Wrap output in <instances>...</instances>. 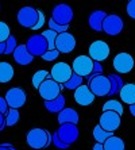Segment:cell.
Returning <instances> with one entry per match:
<instances>
[{
	"mask_svg": "<svg viewBox=\"0 0 135 150\" xmlns=\"http://www.w3.org/2000/svg\"><path fill=\"white\" fill-rule=\"evenodd\" d=\"M26 142H27V145L31 149H35V150L46 149L52 143V134L45 129L35 127V129H31L27 133Z\"/></svg>",
	"mask_w": 135,
	"mask_h": 150,
	"instance_id": "obj_1",
	"label": "cell"
},
{
	"mask_svg": "<svg viewBox=\"0 0 135 150\" xmlns=\"http://www.w3.org/2000/svg\"><path fill=\"white\" fill-rule=\"evenodd\" d=\"M88 88L89 91L95 95V98H104L108 96L110 91H111V84L107 76L104 74H97L95 77H88Z\"/></svg>",
	"mask_w": 135,
	"mask_h": 150,
	"instance_id": "obj_2",
	"label": "cell"
},
{
	"mask_svg": "<svg viewBox=\"0 0 135 150\" xmlns=\"http://www.w3.org/2000/svg\"><path fill=\"white\" fill-rule=\"evenodd\" d=\"M26 49L33 57H42L47 52V42L41 34L31 35L26 42Z\"/></svg>",
	"mask_w": 135,
	"mask_h": 150,
	"instance_id": "obj_3",
	"label": "cell"
},
{
	"mask_svg": "<svg viewBox=\"0 0 135 150\" xmlns=\"http://www.w3.org/2000/svg\"><path fill=\"white\" fill-rule=\"evenodd\" d=\"M73 19V10L68 4H57L53 8L52 21L59 26H69Z\"/></svg>",
	"mask_w": 135,
	"mask_h": 150,
	"instance_id": "obj_4",
	"label": "cell"
},
{
	"mask_svg": "<svg viewBox=\"0 0 135 150\" xmlns=\"http://www.w3.org/2000/svg\"><path fill=\"white\" fill-rule=\"evenodd\" d=\"M72 74H73L72 67L66 62L54 64L52 70H50V79L54 80L56 83H58L59 85H64L72 77Z\"/></svg>",
	"mask_w": 135,
	"mask_h": 150,
	"instance_id": "obj_5",
	"label": "cell"
},
{
	"mask_svg": "<svg viewBox=\"0 0 135 150\" xmlns=\"http://www.w3.org/2000/svg\"><path fill=\"white\" fill-rule=\"evenodd\" d=\"M38 10L34 7H30V6H26V7H22L18 12V23L23 27L31 28L37 25L38 22Z\"/></svg>",
	"mask_w": 135,
	"mask_h": 150,
	"instance_id": "obj_6",
	"label": "cell"
},
{
	"mask_svg": "<svg viewBox=\"0 0 135 150\" xmlns=\"http://www.w3.org/2000/svg\"><path fill=\"white\" fill-rule=\"evenodd\" d=\"M61 89H64L62 85H59L58 83H56L52 79H47L41 84V87L38 88L39 95L42 96V99L45 101H52L61 93Z\"/></svg>",
	"mask_w": 135,
	"mask_h": 150,
	"instance_id": "obj_7",
	"label": "cell"
},
{
	"mask_svg": "<svg viewBox=\"0 0 135 150\" xmlns=\"http://www.w3.org/2000/svg\"><path fill=\"white\" fill-rule=\"evenodd\" d=\"M89 58L93 61V62H101L104 59H107L108 56H110V46L107 45V42L104 41H97L92 42V45L89 46Z\"/></svg>",
	"mask_w": 135,
	"mask_h": 150,
	"instance_id": "obj_8",
	"label": "cell"
},
{
	"mask_svg": "<svg viewBox=\"0 0 135 150\" xmlns=\"http://www.w3.org/2000/svg\"><path fill=\"white\" fill-rule=\"evenodd\" d=\"M93 69V61L88 56H78L74 58L72 65L73 73L80 77H89Z\"/></svg>",
	"mask_w": 135,
	"mask_h": 150,
	"instance_id": "obj_9",
	"label": "cell"
},
{
	"mask_svg": "<svg viewBox=\"0 0 135 150\" xmlns=\"http://www.w3.org/2000/svg\"><path fill=\"white\" fill-rule=\"evenodd\" d=\"M58 138L62 141L65 145L70 146L72 143H74L78 138V129L77 125H72V123H64L59 126V129L56 131Z\"/></svg>",
	"mask_w": 135,
	"mask_h": 150,
	"instance_id": "obj_10",
	"label": "cell"
},
{
	"mask_svg": "<svg viewBox=\"0 0 135 150\" xmlns=\"http://www.w3.org/2000/svg\"><path fill=\"white\" fill-rule=\"evenodd\" d=\"M6 101H7L8 108L12 110H19L20 107H23L24 103H26V92L22 89V88H11L8 89L7 93H6Z\"/></svg>",
	"mask_w": 135,
	"mask_h": 150,
	"instance_id": "obj_11",
	"label": "cell"
},
{
	"mask_svg": "<svg viewBox=\"0 0 135 150\" xmlns=\"http://www.w3.org/2000/svg\"><path fill=\"white\" fill-rule=\"evenodd\" d=\"M112 65H114V69L118 73H122V74L130 73L132 70V68H134V58L128 53H118L114 57Z\"/></svg>",
	"mask_w": 135,
	"mask_h": 150,
	"instance_id": "obj_12",
	"label": "cell"
},
{
	"mask_svg": "<svg viewBox=\"0 0 135 150\" xmlns=\"http://www.w3.org/2000/svg\"><path fill=\"white\" fill-rule=\"evenodd\" d=\"M123 27H124V23L119 15H107L103 21V33L112 37L120 34L123 31Z\"/></svg>",
	"mask_w": 135,
	"mask_h": 150,
	"instance_id": "obj_13",
	"label": "cell"
},
{
	"mask_svg": "<svg viewBox=\"0 0 135 150\" xmlns=\"http://www.w3.org/2000/svg\"><path fill=\"white\" fill-rule=\"evenodd\" d=\"M122 116L118 115L116 112L114 111H103L100 116V126L103 130L108 131V133H114L115 130L119 129V126H120V122H122Z\"/></svg>",
	"mask_w": 135,
	"mask_h": 150,
	"instance_id": "obj_14",
	"label": "cell"
},
{
	"mask_svg": "<svg viewBox=\"0 0 135 150\" xmlns=\"http://www.w3.org/2000/svg\"><path fill=\"white\" fill-rule=\"evenodd\" d=\"M74 47H76V39H74V37L69 31L57 35L56 50L59 54H68V53L73 52Z\"/></svg>",
	"mask_w": 135,
	"mask_h": 150,
	"instance_id": "obj_15",
	"label": "cell"
},
{
	"mask_svg": "<svg viewBox=\"0 0 135 150\" xmlns=\"http://www.w3.org/2000/svg\"><path fill=\"white\" fill-rule=\"evenodd\" d=\"M74 100L80 105H89L95 101V95L89 91L88 85H81L74 91Z\"/></svg>",
	"mask_w": 135,
	"mask_h": 150,
	"instance_id": "obj_16",
	"label": "cell"
},
{
	"mask_svg": "<svg viewBox=\"0 0 135 150\" xmlns=\"http://www.w3.org/2000/svg\"><path fill=\"white\" fill-rule=\"evenodd\" d=\"M107 12L99 10V11H93L92 14L88 18V23H89V27L97 33H103V21L107 16Z\"/></svg>",
	"mask_w": 135,
	"mask_h": 150,
	"instance_id": "obj_17",
	"label": "cell"
},
{
	"mask_svg": "<svg viewBox=\"0 0 135 150\" xmlns=\"http://www.w3.org/2000/svg\"><path fill=\"white\" fill-rule=\"evenodd\" d=\"M12 54H14V59L16 61V64L23 65V67L24 65H30V64L33 62V59H34V57L27 52V49H26L24 45L16 46V49L14 50Z\"/></svg>",
	"mask_w": 135,
	"mask_h": 150,
	"instance_id": "obj_18",
	"label": "cell"
},
{
	"mask_svg": "<svg viewBox=\"0 0 135 150\" xmlns=\"http://www.w3.org/2000/svg\"><path fill=\"white\" fill-rule=\"evenodd\" d=\"M119 96H120L122 101H124L126 104L132 105L135 104V84L128 83L124 84L123 88L119 92Z\"/></svg>",
	"mask_w": 135,
	"mask_h": 150,
	"instance_id": "obj_19",
	"label": "cell"
},
{
	"mask_svg": "<svg viewBox=\"0 0 135 150\" xmlns=\"http://www.w3.org/2000/svg\"><path fill=\"white\" fill-rule=\"evenodd\" d=\"M78 112L73 108H64L62 111L58 114V123L64 125V123H72V125H77L78 123Z\"/></svg>",
	"mask_w": 135,
	"mask_h": 150,
	"instance_id": "obj_20",
	"label": "cell"
},
{
	"mask_svg": "<svg viewBox=\"0 0 135 150\" xmlns=\"http://www.w3.org/2000/svg\"><path fill=\"white\" fill-rule=\"evenodd\" d=\"M65 98H64L62 93H59L54 100L52 101H45V108L49 112H52V114H59V112L62 111L65 108Z\"/></svg>",
	"mask_w": 135,
	"mask_h": 150,
	"instance_id": "obj_21",
	"label": "cell"
},
{
	"mask_svg": "<svg viewBox=\"0 0 135 150\" xmlns=\"http://www.w3.org/2000/svg\"><path fill=\"white\" fill-rule=\"evenodd\" d=\"M104 150H126L124 141L120 137H110L105 142L103 143Z\"/></svg>",
	"mask_w": 135,
	"mask_h": 150,
	"instance_id": "obj_22",
	"label": "cell"
},
{
	"mask_svg": "<svg viewBox=\"0 0 135 150\" xmlns=\"http://www.w3.org/2000/svg\"><path fill=\"white\" fill-rule=\"evenodd\" d=\"M14 77V68L10 62H0V83L6 84L12 80Z\"/></svg>",
	"mask_w": 135,
	"mask_h": 150,
	"instance_id": "obj_23",
	"label": "cell"
},
{
	"mask_svg": "<svg viewBox=\"0 0 135 150\" xmlns=\"http://www.w3.org/2000/svg\"><path fill=\"white\" fill-rule=\"evenodd\" d=\"M108 80H110V84H111V91L108 93V96H115V95H118L120 92V89L123 88L124 83L122 80V77L119 74H108Z\"/></svg>",
	"mask_w": 135,
	"mask_h": 150,
	"instance_id": "obj_24",
	"label": "cell"
},
{
	"mask_svg": "<svg viewBox=\"0 0 135 150\" xmlns=\"http://www.w3.org/2000/svg\"><path fill=\"white\" fill-rule=\"evenodd\" d=\"M114 135V133H108V131H105V130H103L99 125L95 126L93 129V138L96 139L97 143H104L105 141L110 138V137Z\"/></svg>",
	"mask_w": 135,
	"mask_h": 150,
	"instance_id": "obj_25",
	"label": "cell"
},
{
	"mask_svg": "<svg viewBox=\"0 0 135 150\" xmlns=\"http://www.w3.org/2000/svg\"><path fill=\"white\" fill-rule=\"evenodd\" d=\"M103 111H114L118 115L122 116V114H123V104L118 100H108L104 103Z\"/></svg>",
	"mask_w": 135,
	"mask_h": 150,
	"instance_id": "obj_26",
	"label": "cell"
},
{
	"mask_svg": "<svg viewBox=\"0 0 135 150\" xmlns=\"http://www.w3.org/2000/svg\"><path fill=\"white\" fill-rule=\"evenodd\" d=\"M81 85H83V77H80L73 73L72 77L62 85V88H66V89H69V91L70 89H72V91H76L77 88L81 87Z\"/></svg>",
	"mask_w": 135,
	"mask_h": 150,
	"instance_id": "obj_27",
	"label": "cell"
},
{
	"mask_svg": "<svg viewBox=\"0 0 135 150\" xmlns=\"http://www.w3.org/2000/svg\"><path fill=\"white\" fill-rule=\"evenodd\" d=\"M47 79H50V73L47 70H38V72H35L34 76H33V85H34V88L38 89L41 87V84L45 80H47Z\"/></svg>",
	"mask_w": 135,
	"mask_h": 150,
	"instance_id": "obj_28",
	"label": "cell"
},
{
	"mask_svg": "<svg viewBox=\"0 0 135 150\" xmlns=\"http://www.w3.org/2000/svg\"><path fill=\"white\" fill-rule=\"evenodd\" d=\"M42 37L46 39L47 42V49L49 50H56V39H57V33L53 31V30H46V31H42Z\"/></svg>",
	"mask_w": 135,
	"mask_h": 150,
	"instance_id": "obj_29",
	"label": "cell"
},
{
	"mask_svg": "<svg viewBox=\"0 0 135 150\" xmlns=\"http://www.w3.org/2000/svg\"><path fill=\"white\" fill-rule=\"evenodd\" d=\"M4 118H6V126H14L19 122L20 115H19V111H18V110L8 108V111H7V114L4 115Z\"/></svg>",
	"mask_w": 135,
	"mask_h": 150,
	"instance_id": "obj_30",
	"label": "cell"
},
{
	"mask_svg": "<svg viewBox=\"0 0 135 150\" xmlns=\"http://www.w3.org/2000/svg\"><path fill=\"white\" fill-rule=\"evenodd\" d=\"M16 38L14 35H10L8 39L6 41V50H4V54H12L14 50L16 49Z\"/></svg>",
	"mask_w": 135,
	"mask_h": 150,
	"instance_id": "obj_31",
	"label": "cell"
},
{
	"mask_svg": "<svg viewBox=\"0 0 135 150\" xmlns=\"http://www.w3.org/2000/svg\"><path fill=\"white\" fill-rule=\"evenodd\" d=\"M10 35H11V31L8 25H6L4 22H0V42H6Z\"/></svg>",
	"mask_w": 135,
	"mask_h": 150,
	"instance_id": "obj_32",
	"label": "cell"
},
{
	"mask_svg": "<svg viewBox=\"0 0 135 150\" xmlns=\"http://www.w3.org/2000/svg\"><path fill=\"white\" fill-rule=\"evenodd\" d=\"M68 28H69V26H59V25H57V23H54L52 19H49V30H53V31H56L57 34L66 33Z\"/></svg>",
	"mask_w": 135,
	"mask_h": 150,
	"instance_id": "obj_33",
	"label": "cell"
},
{
	"mask_svg": "<svg viewBox=\"0 0 135 150\" xmlns=\"http://www.w3.org/2000/svg\"><path fill=\"white\" fill-rule=\"evenodd\" d=\"M52 143L57 147V149H59V150H65V149H68V147H69L68 145H65V143H64L62 141L59 139L58 135H57L56 133H54V134L52 135Z\"/></svg>",
	"mask_w": 135,
	"mask_h": 150,
	"instance_id": "obj_34",
	"label": "cell"
},
{
	"mask_svg": "<svg viewBox=\"0 0 135 150\" xmlns=\"http://www.w3.org/2000/svg\"><path fill=\"white\" fill-rule=\"evenodd\" d=\"M59 56V53L57 52V50H47V52L42 56V58L45 59V61H54V59H57Z\"/></svg>",
	"mask_w": 135,
	"mask_h": 150,
	"instance_id": "obj_35",
	"label": "cell"
},
{
	"mask_svg": "<svg viewBox=\"0 0 135 150\" xmlns=\"http://www.w3.org/2000/svg\"><path fill=\"white\" fill-rule=\"evenodd\" d=\"M104 68L101 65V62H93V69H92V73L89 74V77H95L97 74H103Z\"/></svg>",
	"mask_w": 135,
	"mask_h": 150,
	"instance_id": "obj_36",
	"label": "cell"
},
{
	"mask_svg": "<svg viewBox=\"0 0 135 150\" xmlns=\"http://www.w3.org/2000/svg\"><path fill=\"white\" fill-rule=\"evenodd\" d=\"M126 11H127L128 16L131 18V19H135V0H130L128 1Z\"/></svg>",
	"mask_w": 135,
	"mask_h": 150,
	"instance_id": "obj_37",
	"label": "cell"
},
{
	"mask_svg": "<svg viewBox=\"0 0 135 150\" xmlns=\"http://www.w3.org/2000/svg\"><path fill=\"white\" fill-rule=\"evenodd\" d=\"M38 22H37V25L33 27V30H39V28H42V26L45 25V22H46V18H45V15H43V12L42 11H39L38 10Z\"/></svg>",
	"mask_w": 135,
	"mask_h": 150,
	"instance_id": "obj_38",
	"label": "cell"
},
{
	"mask_svg": "<svg viewBox=\"0 0 135 150\" xmlns=\"http://www.w3.org/2000/svg\"><path fill=\"white\" fill-rule=\"evenodd\" d=\"M8 111V105H7V101H6V99L3 98V96H0V112L3 114V115H6Z\"/></svg>",
	"mask_w": 135,
	"mask_h": 150,
	"instance_id": "obj_39",
	"label": "cell"
},
{
	"mask_svg": "<svg viewBox=\"0 0 135 150\" xmlns=\"http://www.w3.org/2000/svg\"><path fill=\"white\" fill-rule=\"evenodd\" d=\"M4 129H6V118H4V115L0 112V131H3Z\"/></svg>",
	"mask_w": 135,
	"mask_h": 150,
	"instance_id": "obj_40",
	"label": "cell"
},
{
	"mask_svg": "<svg viewBox=\"0 0 135 150\" xmlns=\"http://www.w3.org/2000/svg\"><path fill=\"white\" fill-rule=\"evenodd\" d=\"M93 150H104V146H103V143H95V146H93Z\"/></svg>",
	"mask_w": 135,
	"mask_h": 150,
	"instance_id": "obj_41",
	"label": "cell"
},
{
	"mask_svg": "<svg viewBox=\"0 0 135 150\" xmlns=\"http://www.w3.org/2000/svg\"><path fill=\"white\" fill-rule=\"evenodd\" d=\"M4 50H6V42H0V56L4 54Z\"/></svg>",
	"mask_w": 135,
	"mask_h": 150,
	"instance_id": "obj_42",
	"label": "cell"
},
{
	"mask_svg": "<svg viewBox=\"0 0 135 150\" xmlns=\"http://www.w3.org/2000/svg\"><path fill=\"white\" fill-rule=\"evenodd\" d=\"M130 112H131V115H132V116H135V104L130 105Z\"/></svg>",
	"mask_w": 135,
	"mask_h": 150,
	"instance_id": "obj_43",
	"label": "cell"
},
{
	"mask_svg": "<svg viewBox=\"0 0 135 150\" xmlns=\"http://www.w3.org/2000/svg\"><path fill=\"white\" fill-rule=\"evenodd\" d=\"M11 149H12V147H11ZM10 147H4V146H1V145H0V150H11Z\"/></svg>",
	"mask_w": 135,
	"mask_h": 150,
	"instance_id": "obj_44",
	"label": "cell"
},
{
	"mask_svg": "<svg viewBox=\"0 0 135 150\" xmlns=\"http://www.w3.org/2000/svg\"><path fill=\"white\" fill-rule=\"evenodd\" d=\"M11 150H16V149H15V147H12V149H11Z\"/></svg>",
	"mask_w": 135,
	"mask_h": 150,
	"instance_id": "obj_45",
	"label": "cell"
}]
</instances>
